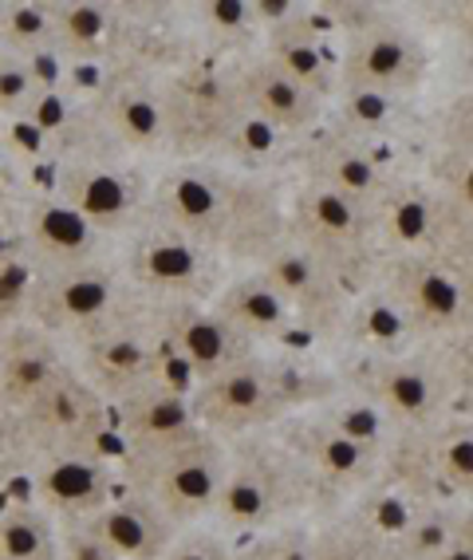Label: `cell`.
<instances>
[{
  "mask_svg": "<svg viewBox=\"0 0 473 560\" xmlns=\"http://www.w3.org/2000/svg\"><path fill=\"white\" fill-rule=\"evenodd\" d=\"M426 560H473V505H458L446 537L426 552Z\"/></svg>",
  "mask_w": 473,
  "mask_h": 560,
  "instance_id": "obj_38",
  "label": "cell"
},
{
  "mask_svg": "<svg viewBox=\"0 0 473 560\" xmlns=\"http://www.w3.org/2000/svg\"><path fill=\"white\" fill-rule=\"evenodd\" d=\"M71 368L95 387V395L107 407H119L122 399L146 390L151 383L181 380L178 371L170 368V355H166V348L158 340L154 312L134 324H122V328L107 331L99 340L71 348Z\"/></svg>",
  "mask_w": 473,
  "mask_h": 560,
  "instance_id": "obj_13",
  "label": "cell"
},
{
  "mask_svg": "<svg viewBox=\"0 0 473 560\" xmlns=\"http://www.w3.org/2000/svg\"><path fill=\"white\" fill-rule=\"evenodd\" d=\"M257 272L276 289V296L284 301V308H288L296 328L312 331V336H328V331L347 328V316H352V289L340 284L323 265H316L304 249L281 241V245L257 265Z\"/></svg>",
  "mask_w": 473,
  "mask_h": 560,
  "instance_id": "obj_18",
  "label": "cell"
},
{
  "mask_svg": "<svg viewBox=\"0 0 473 560\" xmlns=\"http://www.w3.org/2000/svg\"><path fill=\"white\" fill-rule=\"evenodd\" d=\"M233 557H237V540L225 537L222 529H213V525H186L162 560H233Z\"/></svg>",
  "mask_w": 473,
  "mask_h": 560,
  "instance_id": "obj_33",
  "label": "cell"
},
{
  "mask_svg": "<svg viewBox=\"0 0 473 560\" xmlns=\"http://www.w3.org/2000/svg\"><path fill=\"white\" fill-rule=\"evenodd\" d=\"M308 549L312 560H399L391 529L379 525L367 501L308 521Z\"/></svg>",
  "mask_w": 473,
  "mask_h": 560,
  "instance_id": "obj_26",
  "label": "cell"
},
{
  "mask_svg": "<svg viewBox=\"0 0 473 560\" xmlns=\"http://www.w3.org/2000/svg\"><path fill=\"white\" fill-rule=\"evenodd\" d=\"M154 304L134 289L119 265V253L71 269H51L36 277L28 304V324L48 331L63 348H80L107 331L151 316Z\"/></svg>",
  "mask_w": 473,
  "mask_h": 560,
  "instance_id": "obj_7",
  "label": "cell"
},
{
  "mask_svg": "<svg viewBox=\"0 0 473 560\" xmlns=\"http://www.w3.org/2000/svg\"><path fill=\"white\" fill-rule=\"evenodd\" d=\"M28 466H32V451H28V439H24L21 419L0 402V486H9V490L21 486Z\"/></svg>",
  "mask_w": 473,
  "mask_h": 560,
  "instance_id": "obj_34",
  "label": "cell"
},
{
  "mask_svg": "<svg viewBox=\"0 0 473 560\" xmlns=\"http://www.w3.org/2000/svg\"><path fill=\"white\" fill-rule=\"evenodd\" d=\"M233 88L241 95V107L249 110L252 119L281 139V135H312L320 127L323 103L316 95L293 83L276 63H269L261 51L229 60Z\"/></svg>",
  "mask_w": 473,
  "mask_h": 560,
  "instance_id": "obj_20",
  "label": "cell"
},
{
  "mask_svg": "<svg viewBox=\"0 0 473 560\" xmlns=\"http://www.w3.org/2000/svg\"><path fill=\"white\" fill-rule=\"evenodd\" d=\"M0 51L56 68V28L44 0H0Z\"/></svg>",
  "mask_w": 473,
  "mask_h": 560,
  "instance_id": "obj_29",
  "label": "cell"
},
{
  "mask_svg": "<svg viewBox=\"0 0 473 560\" xmlns=\"http://www.w3.org/2000/svg\"><path fill=\"white\" fill-rule=\"evenodd\" d=\"M21 427L32 458L68 451H115L111 407L95 395V387L75 368L63 371L60 380L24 410Z\"/></svg>",
  "mask_w": 473,
  "mask_h": 560,
  "instance_id": "obj_15",
  "label": "cell"
},
{
  "mask_svg": "<svg viewBox=\"0 0 473 560\" xmlns=\"http://www.w3.org/2000/svg\"><path fill=\"white\" fill-rule=\"evenodd\" d=\"M193 431H198V419L190 407V387L181 380L151 383L146 390L111 407V434L119 458L170 446Z\"/></svg>",
  "mask_w": 473,
  "mask_h": 560,
  "instance_id": "obj_21",
  "label": "cell"
},
{
  "mask_svg": "<svg viewBox=\"0 0 473 560\" xmlns=\"http://www.w3.org/2000/svg\"><path fill=\"white\" fill-rule=\"evenodd\" d=\"M304 178L323 186V190L340 194L343 201L359 206V210L371 213V218L394 186V178L387 174L379 154L371 151V142H359V139H352V135H340V130L328 135L323 142H316L312 151H308Z\"/></svg>",
  "mask_w": 473,
  "mask_h": 560,
  "instance_id": "obj_22",
  "label": "cell"
},
{
  "mask_svg": "<svg viewBox=\"0 0 473 560\" xmlns=\"http://www.w3.org/2000/svg\"><path fill=\"white\" fill-rule=\"evenodd\" d=\"M332 95H340V135H352L359 142H371L387 130L399 127L406 103L379 95V91L363 88H335Z\"/></svg>",
  "mask_w": 473,
  "mask_h": 560,
  "instance_id": "obj_30",
  "label": "cell"
},
{
  "mask_svg": "<svg viewBox=\"0 0 473 560\" xmlns=\"http://www.w3.org/2000/svg\"><path fill=\"white\" fill-rule=\"evenodd\" d=\"M4 493H9V486H0V498H4Z\"/></svg>",
  "mask_w": 473,
  "mask_h": 560,
  "instance_id": "obj_40",
  "label": "cell"
},
{
  "mask_svg": "<svg viewBox=\"0 0 473 560\" xmlns=\"http://www.w3.org/2000/svg\"><path fill=\"white\" fill-rule=\"evenodd\" d=\"M426 71V48L414 32L394 21H355L347 51L335 68V88L379 91L391 100H403L418 91Z\"/></svg>",
  "mask_w": 473,
  "mask_h": 560,
  "instance_id": "obj_17",
  "label": "cell"
},
{
  "mask_svg": "<svg viewBox=\"0 0 473 560\" xmlns=\"http://www.w3.org/2000/svg\"><path fill=\"white\" fill-rule=\"evenodd\" d=\"M284 241L304 249L316 265L332 272L340 284L359 289L363 280L379 272V241H375L371 213L343 201L340 194L323 190L304 178L284 210Z\"/></svg>",
  "mask_w": 473,
  "mask_h": 560,
  "instance_id": "obj_11",
  "label": "cell"
},
{
  "mask_svg": "<svg viewBox=\"0 0 473 560\" xmlns=\"http://www.w3.org/2000/svg\"><path fill=\"white\" fill-rule=\"evenodd\" d=\"M450 375H453V415L473 422V331L453 340L450 348Z\"/></svg>",
  "mask_w": 473,
  "mask_h": 560,
  "instance_id": "obj_36",
  "label": "cell"
},
{
  "mask_svg": "<svg viewBox=\"0 0 473 560\" xmlns=\"http://www.w3.org/2000/svg\"><path fill=\"white\" fill-rule=\"evenodd\" d=\"M446 151L473 159V91L453 100L450 119H446Z\"/></svg>",
  "mask_w": 473,
  "mask_h": 560,
  "instance_id": "obj_39",
  "label": "cell"
},
{
  "mask_svg": "<svg viewBox=\"0 0 473 560\" xmlns=\"http://www.w3.org/2000/svg\"><path fill=\"white\" fill-rule=\"evenodd\" d=\"M312 517H320L312 486L276 434L264 431L229 442L222 490L205 525L222 529L233 540H249L261 533L304 525Z\"/></svg>",
  "mask_w": 473,
  "mask_h": 560,
  "instance_id": "obj_5",
  "label": "cell"
},
{
  "mask_svg": "<svg viewBox=\"0 0 473 560\" xmlns=\"http://www.w3.org/2000/svg\"><path fill=\"white\" fill-rule=\"evenodd\" d=\"M335 395H340V375L328 368L281 351H252L205 383H193L190 407L198 427L229 446L237 439L272 431L284 419L320 407Z\"/></svg>",
  "mask_w": 473,
  "mask_h": 560,
  "instance_id": "obj_3",
  "label": "cell"
},
{
  "mask_svg": "<svg viewBox=\"0 0 473 560\" xmlns=\"http://www.w3.org/2000/svg\"><path fill=\"white\" fill-rule=\"evenodd\" d=\"M32 289H36V269L9 241H0V331L28 324Z\"/></svg>",
  "mask_w": 473,
  "mask_h": 560,
  "instance_id": "obj_31",
  "label": "cell"
},
{
  "mask_svg": "<svg viewBox=\"0 0 473 560\" xmlns=\"http://www.w3.org/2000/svg\"><path fill=\"white\" fill-rule=\"evenodd\" d=\"M316 493L320 513L347 510L371 498L387 481L394 434L367 402L340 387V395L272 427Z\"/></svg>",
  "mask_w": 473,
  "mask_h": 560,
  "instance_id": "obj_2",
  "label": "cell"
},
{
  "mask_svg": "<svg viewBox=\"0 0 473 560\" xmlns=\"http://www.w3.org/2000/svg\"><path fill=\"white\" fill-rule=\"evenodd\" d=\"M249 110L233 88L229 63L178 60L166 68V122L170 151L166 162H229Z\"/></svg>",
  "mask_w": 473,
  "mask_h": 560,
  "instance_id": "obj_9",
  "label": "cell"
},
{
  "mask_svg": "<svg viewBox=\"0 0 473 560\" xmlns=\"http://www.w3.org/2000/svg\"><path fill=\"white\" fill-rule=\"evenodd\" d=\"M288 194L261 166L202 159L158 166L151 221L198 241L229 269H257L284 241Z\"/></svg>",
  "mask_w": 473,
  "mask_h": 560,
  "instance_id": "obj_1",
  "label": "cell"
},
{
  "mask_svg": "<svg viewBox=\"0 0 473 560\" xmlns=\"http://www.w3.org/2000/svg\"><path fill=\"white\" fill-rule=\"evenodd\" d=\"M60 560H119V557L95 533L91 521H68V525H60Z\"/></svg>",
  "mask_w": 473,
  "mask_h": 560,
  "instance_id": "obj_37",
  "label": "cell"
},
{
  "mask_svg": "<svg viewBox=\"0 0 473 560\" xmlns=\"http://www.w3.org/2000/svg\"><path fill=\"white\" fill-rule=\"evenodd\" d=\"M71 368V351L36 324L0 331V402L21 419L51 383Z\"/></svg>",
  "mask_w": 473,
  "mask_h": 560,
  "instance_id": "obj_23",
  "label": "cell"
},
{
  "mask_svg": "<svg viewBox=\"0 0 473 560\" xmlns=\"http://www.w3.org/2000/svg\"><path fill=\"white\" fill-rule=\"evenodd\" d=\"M261 56L269 63L288 75L293 83H300L308 95H316L320 103L332 100L335 91V63H332V51L323 48V40L316 36L312 21L308 16H296V21L281 24V28H269L264 32V48Z\"/></svg>",
  "mask_w": 473,
  "mask_h": 560,
  "instance_id": "obj_27",
  "label": "cell"
},
{
  "mask_svg": "<svg viewBox=\"0 0 473 560\" xmlns=\"http://www.w3.org/2000/svg\"><path fill=\"white\" fill-rule=\"evenodd\" d=\"M446 348L414 343L394 351H367L343 371L340 387L367 402L387 422L394 442L426 439L446 419H453V375Z\"/></svg>",
  "mask_w": 473,
  "mask_h": 560,
  "instance_id": "obj_6",
  "label": "cell"
},
{
  "mask_svg": "<svg viewBox=\"0 0 473 560\" xmlns=\"http://www.w3.org/2000/svg\"><path fill=\"white\" fill-rule=\"evenodd\" d=\"M119 265L134 289L154 304V308H170V304H210L225 280L229 265L213 257L198 241L181 237L166 230L158 221H146L127 241H119Z\"/></svg>",
  "mask_w": 473,
  "mask_h": 560,
  "instance_id": "obj_12",
  "label": "cell"
},
{
  "mask_svg": "<svg viewBox=\"0 0 473 560\" xmlns=\"http://www.w3.org/2000/svg\"><path fill=\"white\" fill-rule=\"evenodd\" d=\"M32 186H36V166L16 147L12 130L0 127V237H4L12 213H16V206H21Z\"/></svg>",
  "mask_w": 473,
  "mask_h": 560,
  "instance_id": "obj_32",
  "label": "cell"
},
{
  "mask_svg": "<svg viewBox=\"0 0 473 560\" xmlns=\"http://www.w3.org/2000/svg\"><path fill=\"white\" fill-rule=\"evenodd\" d=\"M111 552L119 560H162L166 549L174 545V537L181 533V525L166 510H158L151 498H142L139 490L122 486L111 498V505L91 521Z\"/></svg>",
  "mask_w": 473,
  "mask_h": 560,
  "instance_id": "obj_25",
  "label": "cell"
},
{
  "mask_svg": "<svg viewBox=\"0 0 473 560\" xmlns=\"http://www.w3.org/2000/svg\"><path fill=\"white\" fill-rule=\"evenodd\" d=\"M225 462H229V446L198 427L170 446L119 458V474L127 490L151 498L158 510H166L186 529V525L210 521V510L225 478Z\"/></svg>",
  "mask_w": 473,
  "mask_h": 560,
  "instance_id": "obj_10",
  "label": "cell"
},
{
  "mask_svg": "<svg viewBox=\"0 0 473 560\" xmlns=\"http://www.w3.org/2000/svg\"><path fill=\"white\" fill-rule=\"evenodd\" d=\"M198 16V28L213 32V36H241V32L257 28V16H252V4L241 0H222V4H198L193 9Z\"/></svg>",
  "mask_w": 473,
  "mask_h": 560,
  "instance_id": "obj_35",
  "label": "cell"
},
{
  "mask_svg": "<svg viewBox=\"0 0 473 560\" xmlns=\"http://www.w3.org/2000/svg\"><path fill=\"white\" fill-rule=\"evenodd\" d=\"M375 296L418 343L446 348L473 331V272L450 249L383 257Z\"/></svg>",
  "mask_w": 473,
  "mask_h": 560,
  "instance_id": "obj_8",
  "label": "cell"
},
{
  "mask_svg": "<svg viewBox=\"0 0 473 560\" xmlns=\"http://www.w3.org/2000/svg\"><path fill=\"white\" fill-rule=\"evenodd\" d=\"M12 249L28 260L36 277L51 269H71V265H87V260L111 257L119 245L91 230L87 221H80L68 206L51 198L40 182L24 194V201L12 213L4 237Z\"/></svg>",
  "mask_w": 473,
  "mask_h": 560,
  "instance_id": "obj_16",
  "label": "cell"
},
{
  "mask_svg": "<svg viewBox=\"0 0 473 560\" xmlns=\"http://www.w3.org/2000/svg\"><path fill=\"white\" fill-rule=\"evenodd\" d=\"M0 560H60V525L28 498H0Z\"/></svg>",
  "mask_w": 473,
  "mask_h": 560,
  "instance_id": "obj_28",
  "label": "cell"
},
{
  "mask_svg": "<svg viewBox=\"0 0 473 560\" xmlns=\"http://www.w3.org/2000/svg\"><path fill=\"white\" fill-rule=\"evenodd\" d=\"M44 171H48V178L40 182L44 190L115 245L151 221L158 166L111 147L91 127L87 110L80 127L48 154Z\"/></svg>",
  "mask_w": 473,
  "mask_h": 560,
  "instance_id": "obj_4",
  "label": "cell"
},
{
  "mask_svg": "<svg viewBox=\"0 0 473 560\" xmlns=\"http://www.w3.org/2000/svg\"><path fill=\"white\" fill-rule=\"evenodd\" d=\"M210 308L217 312L252 351H276L288 340V331H296L284 301L257 269H233L229 280H225L222 289H217V296L210 301Z\"/></svg>",
  "mask_w": 473,
  "mask_h": 560,
  "instance_id": "obj_24",
  "label": "cell"
},
{
  "mask_svg": "<svg viewBox=\"0 0 473 560\" xmlns=\"http://www.w3.org/2000/svg\"><path fill=\"white\" fill-rule=\"evenodd\" d=\"M21 486L56 525L95 521L111 505L115 493L122 490L119 454L115 451L40 454V458H32Z\"/></svg>",
  "mask_w": 473,
  "mask_h": 560,
  "instance_id": "obj_14",
  "label": "cell"
},
{
  "mask_svg": "<svg viewBox=\"0 0 473 560\" xmlns=\"http://www.w3.org/2000/svg\"><path fill=\"white\" fill-rule=\"evenodd\" d=\"M154 328L170 355V368L181 375L186 387L205 383L210 375L225 371L229 363L252 355L249 343L210 308V304H170L154 308Z\"/></svg>",
  "mask_w": 473,
  "mask_h": 560,
  "instance_id": "obj_19",
  "label": "cell"
}]
</instances>
